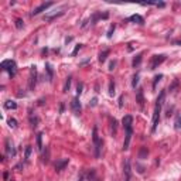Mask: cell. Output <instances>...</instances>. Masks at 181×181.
<instances>
[{"mask_svg": "<svg viewBox=\"0 0 181 181\" xmlns=\"http://www.w3.org/2000/svg\"><path fill=\"white\" fill-rule=\"evenodd\" d=\"M164 98H166V90H161L157 101L154 105V112H153V125H152V132H156L158 122H160V113H161V106L164 104Z\"/></svg>", "mask_w": 181, "mask_h": 181, "instance_id": "6da1fadb", "label": "cell"}, {"mask_svg": "<svg viewBox=\"0 0 181 181\" xmlns=\"http://www.w3.org/2000/svg\"><path fill=\"white\" fill-rule=\"evenodd\" d=\"M0 68H1V71H7L9 75L12 78L16 77V74H17V65H16V62H14L13 60H6V61H3V62L0 64Z\"/></svg>", "mask_w": 181, "mask_h": 181, "instance_id": "7a4b0ae2", "label": "cell"}, {"mask_svg": "<svg viewBox=\"0 0 181 181\" xmlns=\"http://www.w3.org/2000/svg\"><path fill=\"white\" fill-rule=\"evenodd\" d=\"M92 140H93V146H95V157L99 158L101 157V147H102V142L98 136V128L95 126L92 130Z\"/></svg>", "mask_w": 181, "mask_h": 181, "instance_id": "3957f363", "label": "cell"}, {"mask_svg": "<svg viewBox=\"0 0 181 181\" xmlns=\"http://www.w3.org/2000/svg\"><path fill=\"white\" fill-rule=\"evenodd\" d=\"M166 55L164 54H160V55H154L153 58H152V62H150V69H156V68H158V65H161L164 61H166Z\"/></svg>", "mask_w": 181, "mask_h": 181, "instance_id": "277c9868", "label": "cell"}, {"mask_svg": "<svg viewBox=\"0 0 181 181\" xmlns=\"http://www.w3.org/2000/svg\"><path fill=\"white\" fill-rule=\"evenodd\" d=\"M37 84V67L33 65L30 69V89H34Z\"/></svg>", "mask_w": 181, "mask_h": 181, "instance_id": "5b68a950", "label": "cell"}, {"mask_svg": "<svg viewBox=\"0 0 181 181\" xmlns=\"http://www.w3.org/2000/svg\"><path fill=\"white\" fill-rule=\"evenodd\" d=\"M71 109H72V112L75 113V115H79L81 113V110H82V105L79 102V98L75 96V98H72V101H71Z\"/></svg>", "mask_w": 181, "mask_h": 181, "instance_id": "8992f818", "label": "cell"}, {"mask_svg": "<svg viewBox=\"0 0 181 181\" xmlns=\"http://www.w3.org/2000/svg\"><path fill=\"white\" fill-rule=\"evenodd\" d=\"M4 149H6V154L9 156V157H16V149H14L13 142H12L10 139H6Z\"/></svg>", "mask_w": 181, "mask_h": 181, "instance_id": "52a82bcc", "label": "cell"}, {"mask_svg": "<svg viewBox=\"0 0 181 181\" xmlns=\"http://www.w3.org/2000/svg\"><path fill=\"white\" fill-rule=\"evenodd\" d=\"M52 4V1H48V3H43V4H40L38 7H36L33 12H31V16H37V14H40V13H43V12H45L48 7H51Z\"/></svg>", "mask_w": 181, "mask_h": 181, "instance_id": "ba28073f", "label": "cell"}, {"mask_svg": "<svg viewBox=\"0 0 181 181\" xmlns=\"http://www.w3.org/2000/svg\"><path fill=\"white\" fill-rule=\"evenodd\" d=\"M126 134H125V142H123V150H128L129 149V144H130V140H132V134H133V129L132 126L130 128H126Z\"/></svg>", "mask_w": 181, "mask_h": 181, "instance_id": "9c48e42d", "label": "cell"}, {"mask_svg": "<svg viewBox=\"0 0 181 181\" xmlns=\"http://www.w3.org/2000/svg\"><path fill=\"white\" fill-rule=\"evenodd\" d=\"M123 173H125V176H126L125 181H130V177H132V168H130V160L129 158H126L125 163H123Z\"/></svg>", "mask_w": 181, "mask_h": 181, "instance_id": "30bf717a", "label": "cell"}, {"mask_svg": "<svg viewBox=\"0 0 181 181\" xmlns=\"http://www.w3.org/2000/svg\"><path fill=\"white\" fill-rule=\"evenodd\" d=\"M68 163H69V160L68 158H60V160H57V163H55V171L57 173H60V171H62L67 166H68Z\"/></svg>", "mask_w": 181, "mask_h": 181, "instance_id": "8fae6325", "label": "cell"}, {"mask_svg": "<svg viewBox=\"0 0 181 181\" xmlns=\"http://www.w3.org/2000/svg\"><path fill=\"white\" fill-rule=\"evenodd\" d=\"M126 21H133V23H137V24H140V26L144 24V19H143L140 14H133V16H130Z\"/></svg>", "mask_w": 181, "mask_h": 181, "instance_id": "7c38bea8", "label": "cell"}, {"mask_svg": "<svg viewBox=\"0 0 181 181\" xmlns=\"http://www.w3.org/2000/svg\"><path fill=\"white\" fill-rule=\"evenodd\" d=\"M108 17H109V14H108V13H104V14H102V13H95L92 17H90V23H92V24H95L98 20H101V19L106 20Z\"/></svg>", "mask_w": 181, "mask_h": 181, "instance_id": "4fadbf2b", "label": "cell"}, {"mask_svg": "<svg viewBox=\"0 0 181 181\" xmlns=\"http://www.w3.org/2000/svg\"><path fill=\"white\" fill-rule=\"evenodd\" d=\"M136 102L139 104V106H140V108H143V106H144V96H143V89H137V92H136Z\"/></svg>", "mask_w": 181, "mask_h": 181, "instance_id": "5bb4252c", "label": "cell"}, {"mask_svg": "<svg viewBox=\"0 0 181 181\" xmlns=\"http://www.w3.org/2000/svg\"><path fill=\"white\" fill-rule=\"evenodd\" d=\"M122 125H123V128H125V129H126V128H130V126L133 125V116L126 115V116L122 119Z\"/></svg>", "mask_w": 181, "mask_h": 181, "instance_id": "9a60e30c", "label": "cell"}, {"mask_svg": "<svg viewBox=\"0 0 181 181\" xmlns=\"http://www.w3.org/2000/svg\"><path fill=\"white\" fill-rule=\"evenodd\" d=\"M45 71H47V75H48V81L51 82L52 78H54V69H52L50 62H45Z\"/></svg>", "mask_w": 181, "mask_h": 181, "instance_id": "2e32d148", "label": "cell"}, {"mask_svg": "<svg viewBox=\"0 0 181 181\" xmlns=\"http://www.w3.org/2000/svg\"><path fill=\"white\" fill-rule=\"evenodd\" d=\"M142 58H143V54H137V55L133 58V61H132V67H133V68H137V67L140 65V62H142Z\"/></svg>", "mask_w": 181, "mask_h": 181, "instance_id": "e0dca14e", "label": "cell"}, {"mask_svg": "<svg viewBox=\"0 0 181 181\" xmlns=\"http://www.w3.org/2000/svg\"><path fill=\"white\" fill-rule=\"evenodd\" d=\"M28 119H30V125H31V128H34V129H36V128L38 126V123H40V117L30 115V117H28Z\"/></svg>", "mask_w": 181, "mask_h": 181, "instance_id": "ac0fdd59", "label": "cell"}, {"mask_svg": "<svg viewBox=\"0 0 181 181\" xmlns=\"http://www.w3.org/2000/svg\"><path fill=\"white\" fill-rule=\"evenodd\" d=\"M139 79H140V75H139V72H136L133 78H132V88L133 89H136V86H137V84H139Z\"/></svg>", "mask_w": 181, "mask_h": 181, "instance_id": "d6986e66", "label": "cell"}, {"mask_svg": "<svg viewBox=\"0 0 181 181\" xmlns=\"http://www.w3.org/2000/svg\"><path fill=\"white\" fill-rule=\"evenodd\" d=\"M43 132H38L37 133V149L38 150H43Z\"/></svg>", "mask_w": 181, "mask_h": 181, "instance_id": "ffe728a7", "label": "cell"}, {"mask_svg": "<svg viewBox=\"0 0 181 181\" xmlns=\"http://www.w3.org/2000/svg\"><path fill=\"white\" fill-rule=\"evenodd\" d=\"M110 128H112V134L116 136V132H117V120L116 119H112V120H110Z\"/></svg>", "mask_w": 181, "mask_h": 181, "instance_id": "44dd1931", "label": "cell"}, {"mask_svg": "<svg viewBox=\"0 0 181 181\" xmlns=\"http://www.w3.org/2000/svg\"><path fill=\"white\" fill-rule=\"evenodd\" d=\"M4 108L6 109H17V104L13 101H6L4 102Z\"/></svg>", "mask_w": 181, "mask_h": 181, "instance_id": "7402d4cb", "label": "cell"}, {"mask_svg": "<svg viewBox=\"0 0 181 181\" xmlns=\"http://www.w3.org/2000/svg\"><path fill=\"white\" fill-rule=\"evenodd\" d=\"M108 55H109V50H105L99 54V62H105L106 61V58H108Z\"/></svg>", "mask_w": 181, "mask_h": 181, "instance_id": "603a6c76", "label": "cell"}, {"mask_svg": "<svg viewBox=\"0 0 181 181\" xmlns=\"http://www.w3.org/2000/svg\"><path fill=\"white\" fill-rule=\"evenodd\" d=\"M31 146H27L26 152H24V163H28V158H30V154H31Z\"/></svg>", "mask_w": 181, "mask_h": 181, "instance_id": "cb8c5ba5", "label": "cell"}, {"mask_svg": "<svg viewBox=\"0 0 181 181\" xmlns=\"http://www.w3.org/2000/svg\"><path fill=\"white\" fill-rule=\"evenodd\" d=\"M71 81H72V77H68L67 78V81H65V85H64V92L67 93L68 90H69V88H71Z\"/></svg>", "mask_w": 181, "mask_h": 181, "instance_id": "d4e9b609", "label": "cell"}, {"mask_svg": "<svg viewBox=\"0 0 181 181\" xmlns=\"http://www.w3.org/2000/svg\"><path fill=\"white\" fill-rule=\"evenodd\" d=\"M147 154H149L147 147H142V149H140V152H139V158H146Z\"/></svg>", "mask_w": 181, "mask_h": 181, "instance_id": "484cf974", "label": "cell"}, {"mask_svg": "<svg viewBox=\"0 0 181 181\" xmlns=\"http://www.w3.org/2000/svg\"><path fill=\"white\" fill-rule=\"evenodd\" d=\"M174 129L176 130H181V115L176 117V122H174Z\"/></svg>", "mask_w": 181, "mask_h": 181, "instance_id": "4316f807", "label": "cell"}, {"mask_svg": "<svg viewBox=\"0 0 181 181\" xmlns=\"http://www.w3.org/2000/svg\"><path fill=\"white\" fill-rule=\"evenodd\" d=\"M43 161H44V163H48V161H50V149H48V147H45V153L43 156Z\"/></svg>", "mask_w": 181, "mask_h": 181, "instance_id": "83f0119b", "label": "cell"}, {"mask_svg": "<svg viewBox=\"0 0 181 181\" xmlns=\"http://www.w3.org/2000/svg\"><path fill=\"white\" fill-rule=\"evenodd\" d=\"M64 14V12H60V13H57V14H54V16H45L44 19L47 20V21H52L54 19H57V17H60V16H62Z\"/></svg>", "mask_w": 181, "mask_h": 181, "instance_id": "f1b7e54d", "label": "cell"}, {"mask_svg": "<svg viewBox=\"0 0 181 181\" xmlns=\"http://www.w3.org/2000/svg\"><path fill=\"white\" fill-rule=\"evenodd\" d=\"M163 79V74H158V75H156L154 77V81H153V89H156V86H157V84L160 82Z\"/></svg>", "mask_w": 181, "mask_h": 181, "instance_id": "f546056e", "label": "cell"}, {"mask_svg": "<svg viewBox=\"0 0 181 181\" xmlns=\"http://www.w3.org/2000/svg\"><path fill=\"white\" fill-rule=\"evenodd\" d=\"M113 33H115V24H112V26L109 27V30H108V33H106V37H108V38H112Z\"/></svg>", "mask_w": 181, "mask_h": 181, "instance_id": "4dcf8cb0", "label": "cell"}, {"mask_svg": "<svg viewBox=\"0 0 181 181\" xmlns=\"http://www.w3.org/2000/svg\"><path fill=\"white\" fill-rule=\"evenodd\" d=\"M109 95H110V96L115 95V82H113V81L109 82Z\"/></svg>", "mask_w": 181, "mask_h": 181, "instance_id": "1f68e13d", "label": "cell"}, {"mask_svg": "<svg viewBox=\"0 0 181 181\" xmlns=\"http://www.w3.org/2000/svg\"><path fill=\"white\" fill-rule=\"evenodd\" d=\"M16 28H19V30H21L23 27H24V23H23V20L21 19H16Z\"/></svg>", "mask_w": 181, "mask_h": 181, "instance_id": "d6a6232c", "label": "cell"}, {"mask_svg": "<svg viewBox=\"0 0 181 181\" xmlns=\"http://www.w3.org/2000/svg\"><path fill=\"white\" fill-rule=\"evenodd\" d=\"M7 123H9V126H10L12 129H16V128H17V120L13 119V117H12V119H9V120H7Z\"/></svg>", "mask_w": 181, "mask_h": 181, "instance_id": "836d02e7", "label": "cell"}, {"mask_svg": "<svg viewBox=\"0 0 181 181\" xmlns=\"http://www.w3.org/2000/svg\"><path fill=\"white\" fill-rule=\"evenodd\" d=\"M82 89H84V84H82V82H79V84H78V86H77V96H78V98H79V95L82 93Z\"/></svg>", "mask_w": 181, "mask_h": 181, "instance_id": "e575fe53", "label": "cell"}, {"mask_svg": "<svg viewBox=\"0 0 181 181\" xmlns=\"http://www.w3.org/2000/svg\"><path fill=\"white\" fill-rule=\"evenodd\" d=\"M88 178H89L90 181H95V170L93 168H90L89 173H88Z\"/></svg>", "mask_w": 181, "mask_h": 181, "instance_id": "d590c367", "label": "cell"}, {"mask_svg": "<svg viewBox=\"0 0 181 181\" xmlns=\"http://www.w3.org/2000/svg\"><path fill=\"white\" fill-rule=\"evenodd\" d=\"M177 86H178V81H177V79H176V81H174V82H173V84H171V85H170V88H168V90H170V92H173V90L176 89V88H177Z\"/></svg>", "mask_w": 181, "mask_h": 181, "instance_id": "8d00e7d4", "label": "cell"}, {"mask_svg": "<svg viewBox=\"0 0 181 181\" xmlns=\"http://www.w3.org/2000/svg\"><path fill=\"white\" fill-rule=\"evenodd\" d=\"M81 48H82V44H78V45H75V48H74V51H72V57H74V55H77L78 51H79Z\"/></svg>", "mask_w": 181, "mask_h": 181, "instance_id": "74e56055", "label": "cell"}, {"mask_svg": "<svg viewBox=\"0 0 181 181\" xmlns=\"http://www.w3.org/2000/svg\"><path fill=\"white\" fill-rule=\"evenodd\" d=\"M115 67H116V61L113 60V61H110V64H109V68H108V69H109V71H113Z\"/></svg>", "mask_w": 181, "mask_h": 181, "instance_id": "f35d334b", "label": "cell"}, {"mask_svg": "<svg viewBox=\"0 0 181 181\" xmlns=\"http://www.w3.org/2000/svg\"><path fill=\"white\" fill-rule=\"evenodd\" d=\"M96 104H98V99H96V98H93V99H92V101L89 102V106H92V108H93V106H96Z\"/></svg>", "mask_w": 181, "mask_h": 181, "instance_id": "ab89813d", "label": "cell"}, {"mask_svg": "<svg viewBox=\"0 0 181 181\" xmlns=\"http://www.w3.org/2000/svg\"><path fill=\"white\" fill-rule=\"evenodd\" d=\"M136 167H137V171H139L140 174H143V173H144V167H143V166H140V164H137Z\"/></svg>", "mask_w": 181, "mask_h": 181, "instance_id": "60d3db41", "label": "cell"}, {"mask_svg": "<svg viewBox=\"0 0 181 181\" xmlns=\"http://www.w3.org/2000/svg\"><path fill=\"white\" fill-rule=\"evenodd\" d=\"M3 178H4V181H9V171H4V174H3Z\"/></svg>", "mask_w": 181, "mask_h": 181, "instance_id": "b9f144b4", "label": "cell"}, {"mask_svg": "<svg viewBox=\"0 0 181 181\" xmlns=\"http://www.w3.org/2000/svg\"><path fill=\"white\" fill-rule=\"evenodd\" d=\"M122 106H123V96L119 98V108H122Z\"/></svg>", "mask_w": 181, "mask_h": 181, "instance_id": "7bdbcfd3", "label": "cell"}, {"mask_svg": "<svg viewBox=\"0 0 181 181\" xmlns=\"http://www.w3.org/2000/svg\"><path fill=\"white\" fill-rule=\"evenodd\" d=\"M64 108H65V106H64V104H61V105H60V113H62V112H64Z\"/></svg>", "mask_w": 181, "mask_h": 181, "instance_id": "ee69618b", "label": "cell"}, {"mask_svg": "<svg viewBox=\"0 0 181 181\" xmlns=\"http://www.w3.org/2000/svg\"><path fill=\"white\" fill-rule=\"evenodd\" d=\"M84 178H85V176H84V174H81V176H79V178H78V181H84Z\"/></svg>", "mask_w": 181, "mask_h": 181, "instance_id": "f6af8a7d", "label": "cell"}, {"mask_svg": "<svg viewBox=\"0 0 181 181\" xmlns=\"http://www.w3.org/2000/svg\"><path fill=\"white\" fill-rule=\"evenodd\" d=\"M174 44H177V45H181V40H180V41H174Z\"/></svg>", "mask_w": 181, "mask_h": 181, "instance_id": "bcb514c9", "label": "cell"}, {"mask_svg": "<svg viewBox=\"0 0 181 181\" xmlns=\"http://www.w3.org/2000/svg\"><path fill=\"white\" fill-rule=\"evenodd\" d=\"M95 181H101V180H98V178H95Z\"/></svg>", "mask_w": 181, "mask_h": 181, "instance_id": "7dc6e473", "label": "cell"}, {"mask_svg": "<svg viewBox=\"0 0 181 181\" xmlns=\"http://www.w3.org/2000/svg\"><path fill=\"white\" fill-rule=\"evenodd\" d=\"M9 181H13V180H9Z\"/></svg>", "mask_w": 181, "mask_h": 181, "instance_id": "c3c4849f", "label": "cell"}]
</instances>
